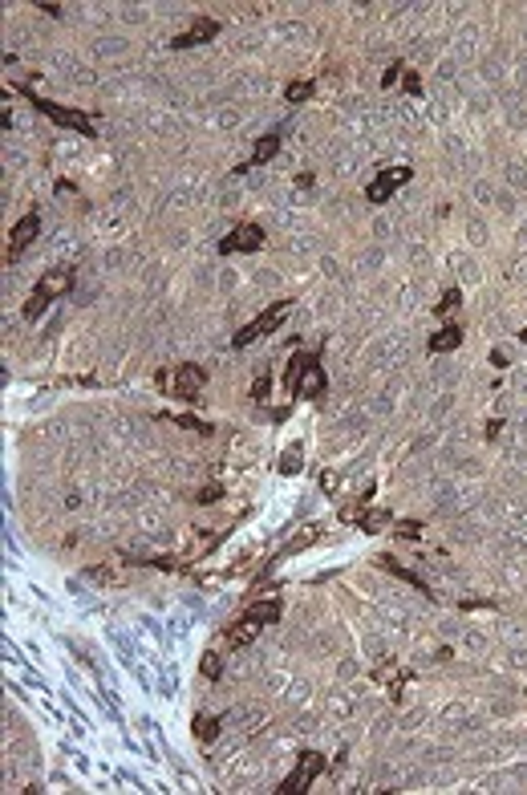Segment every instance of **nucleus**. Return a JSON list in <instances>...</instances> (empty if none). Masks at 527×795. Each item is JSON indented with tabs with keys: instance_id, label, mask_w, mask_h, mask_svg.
Wrapping results in <instances>:
<instances>
[{
	"instance_id": "a211bd4d",
	"label": "nucleus",
	"mask_w": 527,
	"mask_h": 795,
	"mask_svg": "<svg viewBox=\"0 0 527 795\" xmlns=\"http://www.w3.org/2000/svg\"><path fill=\"white\" fill-rule=\"evenodd\" d=\"M284 97H288V106H301V102H308V97H312V82H292V86L284 89Z\"/></svg>"
},
{
	"instance_id": "9d476101",
	"label": "nucleus",
	"mask_w": 527,
	"mask_h": 795,
	"mask_svg": "<svg viewBox=\"0 0 527 795\" xmlns=\"http://www.w3.org/2000/svg\"><path fill=\"white\" fill-rule=\"evenodd\" d=\"M215 33H220V21H195V25H191L187 33H178V37H175L171 45H175V49H191V45L211 41Z\"/></svg>"
},
{
	"instance_id": "4468645a",
	"label": "nucleus",
	"mask_w": 527,
	"mask_h": 795,
	"mask_svg": "<svg viewBox=\"0 0 527 795\" xmlns=\"http://www.w3.org/2000/svg\"><path fill=\"white\" fill-rule=\"evenodd\" d=\"M341 520L361 524L365 531H382L386 524H390V516H386V511H341Z\"/></svg>"
},
{
	"instance_id": "1a4fd4ad",
	"label": "nucleus",
	"mask_w": 527,
	"mask_h": 795,
	"mask_svg": "<svg viewBox=\"0 0 527 795\" xmlns=\"http://www.w3.org/2000/svg\"><path fill=\"white\" fill-rule=\"evenodd\" d=\"M406 183H410V167H386L382 175L365 187V199H369V203H390V195H394L397 187H406Z\"/></svg>"
},
{
	"instance_id": "4be33fe9",
	"label": "nucleus",
	"mask_w": 527,
	"mask_h": 795,
	"mask_svg": "<svg viewBox=\"0 0 527 795\" xmlns=\"http://www.w3.org/2000/svg\"><path fill=\"white\" fill-rule=\"evenodd\" d=\"M458 301H462V292H458V288H450V292H446V297L438 301V309H434V312H450L454 305H458Z\"/></svg>"
},
{
	"instance_id": "20e7f679",
	"label": "nucleus",
	"mask_w": 527,
	"mask_h": 795,
	"mask_svg": "<svg viewBox=\"0 0 527 795\" xmlns=\"http://www.w3.org/2000/svg\"><path fill=\"white\" fill-rule=\"evenodd\" d=\"M25 97L41 110L45 118H53L57 126H69V130H78L82 138H93V122H89V114H82V110H69V106H57V102H45V97H37L33 89H25Z\"/></svg>"
},
{
	"instance_id": "f03ea898",
	"label": "nucleus",
	"mask_w": 527,
	"mask_h": 795,
	"mask_svg": "<svg viewBox=\"0 0 527 795\" xmlns=\"http://www.w3.org/2000/svg\"><path fill=\"white\" fill-rule=\"evenodd\" d=\"M288 386L296 398H320L325 394V369H320V357L316 354H296L288 365Z\"/></svg>"
},
{
	"instance_id": "9b49d317",
	"label": "nucleus",
	"mask_w": 527,
	"mask_h": 795,
	"mask_svg": "<svg viewBox=\"0 0 527 795\" xmlns=\"http://www.w3.org/2000/svg\"><path fill=\"white\" fill-rule=\"evenodd\" d=\"M260 629H264V621H256V617H248V613H244V617L227 629V645H235V649H239V645H252V641L260 637Z\"/></svg>"
},
{
	"instance_id": "5701e85b",
	"label": "nucleus",
	"mask_w": 527,
	"mask_h": 795,
	"mask_svg": "<svg viewBox=\"0 0 527 795\" xmlns=\"http://www.w3.org/2000/svg\"><path fill=\"white\" fill-rule=\"evenodd\" d=\"M397 531H401V535H410V540H414V535H418V524H414V520H401V524H397Z\"/></svg>"
},
{
	"instance_id": "412c9836",
	"label": "nucleus",
	"mask_w": 527,
	"mask_h": 795,
	"mask_svg": "<svg viewBox=\"0 0 527 795\" xmlns=\"http://www.w3.org/2000/svg\"><path fill=\"white\" fill-rule=\"evenodd\" d=\"M203 673H207L211 682H215V678H220V673H223V662H220V654H207V658H203Z\"/></svg>"
},
{
	"instance_id": "dca6fc26",
	"label": "nucleus",
	"mask_w": 527,
	"mask_h": 795,
	"mask_svg": "<svg viewBox=\"0 0 527 795\" xmlns=\"http://www.w3.org/2000/svg\"><path fill=\"white\" fill-rule=\"evenodd\" d=\"M248 617L264 621V625H272V621H280V601H260V605H252V609H248Z\"/></svg>"
},
{
	"instance_id": "423d86ee",
	"label": "nucleus",
	"mask_w": 527,
	"mask_h": 795,
	"mask_svg": "<svg viewBox=\"0 0 527 795\" xmlns=\"http://www.w3.org/2000/svg\"><path fill=\"white\" fill-rule=\"evenodd\" d=\"M37 231H41V216H37V211L21 216V220L12 223V231H8V244H4V260H21V256H25V248L37 240Z\"/></svg>"
},
{
	"instance_id": "ddd939ff",
	"label": "nucleus",
	"mask_w": 527,
	"mask_h": 795,
	"mask_svg": "<svg viewBox=\"0 0 527 795\" xmlns=\"http://www.w3.org/2000/svg\"><path fill=\"white\" fill-rule=\"evenodd\" d=\"M462 345V329L458 325H446V329H438L434 337H430V354H450V349H458Z\"/></svg>"
},
{
	"instance_id": "b1692460",
	"label": "nucleus",
	"mask_w": 527,
	"mask_h": 795,
	"mask_svg": "<svg viewBox=\"0 0 527 795\" xmlns=\"http://www.w3.org/2000/svg\"><path fill=\"white\" fill-rule=\"evenodd\" d=\"M397 73H401V65H390V69H386V78H382V86H394Z\"/></svg>"
},
{
	"instance_id": "f8f14e48",
	"label": "nucleus",
	"mask_w": 527,
	"mask_h": 795,
	"mask_svg": "<svg viewBox=\"0 0 527 795\" xmlns=\"http://www.w3.org/2000/svg\"><path fill=\"white\" fill-rule=\"evenodd\" d=\"M276 150H280V138H276V134H264L260 142H256V150H252V159H248L244 167H235V171H252V167H264L268 159H276Z\"/></svg>"
},
{
	"instance_id": "f3484780",
	"label": "nucleus",
	"mask_w": 527,
	"mask_h": 795,
	"mask_svg": "<svg viewBox=\"0 0 527 795\" xmlns=\"http://www.w3.org/2000/svg\"><path fill=\"white\" fill-rule=\"evenodd\" d=\"M301 467H305V454H301V446H288V450H284V459H280V471H284V475H296Z\"/></svg>"
},
{
	"instance_id": "39448f33",
	"label": "nucleus",
	"mask_w": 527,
	"mask_h": 795,
	"mask_svg": "<svg viewBox=\"0 0 527 795\" xmlns=\"http://www.w3.org/2000/svg\"><path fill=\"white\" fill-rule=\"evenodd\" d=\"M320 771H325V754H320V751H305V754H301V763L292 767V775H288V779H284L276 792H280V795L308 792V787H312V779H316Z\"/></svg>"
},
{
	"instance_id": "a878e982",
	"label": "nucleus",
	"mask_w": 527,
	"mask_h": 795,
	"mask_svg": "<svg viewBox=\"0 0 527 795\" xmlns=\"http://www.w3.org/2000/svg\"><path fill=\"white\" fill-rule=\"evenodd\" d=\"M519 337H524V341H527V329H524V333H519Z\"/></svg>"
},
{
	"instance_id": "7ed1b4c3",
	"label": "nucleus",
	"mask_w": 527,
	"mask_h": 795,
	"mask_svg": "<svg viewBox=\"0 0 527 795\" xmlns=\"http://www.w3.org/2000/svg\"><path fill=\"white\" fill-rule=\"evenodd\" d=\"M288 312H292V301H276V305H272L268 312H260L252 325H244V329L231 337V345H235V349H244V345L260 341V337H268V333H276V329L284 325V316H288Z\"/></svg>"
},
{
	"instance_id": "f257e3e1",
	"label": "nucleus",
	"mask_w": 527,
	"mask_h": 795,
	"mask_svg": "<svg viewBox=\"0 0 527 795\" xmlns=\"http://www.w3.org/2000/svg\"><path fill=\"white\" fill-rule=\"evenodd\" d=\"M73 288V268H49L41 280H37V288H33V297L25 301V321H37L57 297H65Z\"/></svg>"
},
{
	"instance_id": "6e6552de",
	"label": "nucleus",
	"mask_w": 527,
	"mask_h": 795,
	"mask_svg": "<svg viewBox=\"0 0 527 795\" xmlns=\"http://www.w3.org/2000/svg\"><path fill=\"white\" fill-rule=\"evenodd\" d=\"M203 386H207V369L203 365H178L175 378H171V394L178 402H195Z\"/></svg>"
},
{
	"instance_id": "aec40b11",
	"label": "nucleus",
	"mask_w": 527,
	"mask_h": 795,
	"mask_svg": "<svg viewBox=\"0 0 527 795\" xmlns=\"http://www.w3.org/2000/svg\"><path fill=\"white\" fill-rule=\"evenodd\" d=\"M268 394H272V378L260 373V378L252 382V398H256V402H268Z\"/></svg>"
},
{
	"instance_id": "6ab92c4d",
	"label": "nucleus",
	"mask_w": 527,
	"mask_h": 795,
	"mask_svg": "<svg viewBox=\"0 0 527 795\" xmlns=\"http://www.w3.org/2000/svg\"><path fill=\"white\" fill-rule=\"evenodd\" d=\"M215 735H220V722H215V718H203V714H199V718H195V739L211 743Z\"/></svg>"
},
{
	"instance_id": "393cba45",
	"label": "nucleus",
	"mask_w": 527,
	"mask_h": 795,
	"mask_svg": "<svg viewBox=\"0 0 527 795\" xmlns=\"http://www.w3.org/2000/svg\"><path fill=\"white\" fill-rule=\"evenodd\" d=\"M406 89H410V93H418V89H422V82H418V73H406Z\"/></svg>"
},
{
	"instance_id": "0eeeda50",
	"label": "nucleus",
	"mask_w": 527,
	"mask_h": 795,
	"mask_svg": "<svg viewBox=\"0 0 527 795\" xmlns=\"http://www.w3.org/2000/svg\"><path fill=\"white\" fill-rule=\"evenodd\" d=\"M260 248H264V227H256V223H235L220 240L223 256H231V252H260Z\"/></svg>"
},
{
	"instance_id": "2eb2a0df",
	"label": "nucleus",
	"mask_w": 527,
	"mask_h": 795,
	"mask_svg": "<svg viewBox=\"0 0 527 795\" xmlns=\"http://www.w3.org/2000/svg\"><path fill=\"white\" fill-rule=\"evenodd\" d=\"M377 560H382V568H390V573H394L397 580H410L414 588H422V592H426V580H422V576H414L410 568H397V560H394V556H377Z\"/></svg>"
}]
</instances>
